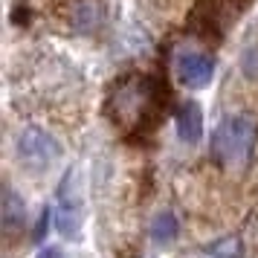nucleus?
<instances>
[{
	"instance_id": "obj_4",
	"label": "nucleus",
	"mask_w": 258,
	"mask_h": 258,
	"mask_svg": "<svg viewBox=\"0 0 258 258\" xmlns=\"http://www.w3.org/2000/svg\"><path fill=\"white\" fill-rule=\"evenodd\" d=\"M177 134L188 145H198L200 142V137H203V113H200L198 102L180 105V110H177Z\"/></svg>"
},
{
	"instance_id": "obj_9",
	"label": "nucleus",
	"mask_w": 258,
	"mask_h": 258,
	"mask_svg": "<svg viewBox=\"0 0 258 258\" xmlns=\"http://www.w3.org/2000/svg\"><path fill=\"white\" fill-rule=\"evenodd\" d=\"M35 258H64V252H61L58 246H44Z\"/></svg>"
},
{
	"instance_id": "obj_5",
	"label": "nucleus",
	"mask_w": 258,
	"mask_h": 258,
	"mask_svg": "<svg viewBox=\"0 0 258 258\" xmlns=\"http://www.w3.org/2000/svg\"><path fill=\"white\" fill-rule=\"evenodd\" d=\"M24 223H26L24 198H18L12 188H6V191H3V229H6L9 238H12L18 229H24Z\"/></svg>"
},
{
	"instance_id": "obj_7",
	"label": "nucleus",
	"mask_w": 258,
	"mask_h": 258,
	"mask_svg": "<svg viewBox=\"0 0 258 258\" xmlns=\"http://www.w3.org/2000/svg\"><path fill=\"white\" fill-rule=\"evenodd\" d=\"M241 67H244V73L249 76V79H258V47L246 49V52H244V61H241Z\"/></svg>"
},
{
	"instance_id": "obj_6",
	"label": "nucleus",
	"mask_w": 258,
	"mask_h": 258,
	"mask_svg": "<svg viewBox=\"0 0 258 258\" xmlns=\"http://www.w3.org/2000/svg\"><path fill=\"white\" fill-rule=\"evenodd\" d=\"M177 232H180V223H177V215L171 209H163L151 223V238L157 244H168V241H174Z\"/></svg>"
},
{
	"instance_id": "obj_8",
	"label": "nucleus",
	"mask_w": 258,
	"mask_h": 258,
	"mask_svg": "<svg viewBox=\"0 0 258 258\" xmlns=\"http://www.w3.org/2000/svg\"><path fill=\"white\" fill-rule=\"evenodd\" d=\"M49 215H52L49 209L41 212V221H38V229H35V241H41V238H44V232H47V226H49Z\"/></svg>"
},
{
	"instance_id": "obj_2",
	"label": "nucleus",
	"mask_w": 258,
	"mask_h": 258,
	"mask_svg": "<svg viewBox=\"0 0 258 258\" xmlns=\"http://www.w3.org/2000/svg\"><path fill=\"white\" fill-rule=\"evenodd\" d=\"M18 157L29 168H47L52 160L61 157V145L41 128H24L18 134Z\"/></svg>"
},
{
	"instance_id": "obj_1",
	"label": "nucleus",
	"mask_w": 258,
	"mask_h": 258,
	"mask_svg": "<svg viewBox=\"0 0 258 258\" xmlns=\"http://www.w3.org/2000/svg\"><path fill=\"white\" fill-rule=\"evenodd\" d=\"M255 145V119L249 113H235L223 119L212 134V154L223 165H241L249 160Z\"/></svg>"
},
{
	"instance_id": "obj_3",
	"label": "nucleus",
	"mask_w": 258,
	"mask_h": 258,
	"mask_svg": "<svg viewBox=\"0 0 258 258\" xmlns=\"http://www.w3.org/2000/svg\"><path fill=\"white\" fill-rule=\"evenodd\" d=\"M174 67H177V79L191 90L206 87L215 76V61L206 52H198V49H180Z\"/></svg>"
}]
</instances>
